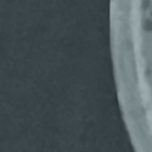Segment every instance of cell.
Masks as SVG:
<instances>
[{
  "instance_id": "1",
  "label": "cell",
  "mask_w": 152,
  "mask_h": 152,
  "mask_svg": "<svg viewBox=\"0 0 152 152\" xmlns=\"http://www.w3.org/2000/svg\"><path fill=\"white\" fill-rule=\"evenodd\" d=\"M144 28L145 31H151L152 30V21L151 20H146L144 24Z\"/></svg>"
}]
</instances>
